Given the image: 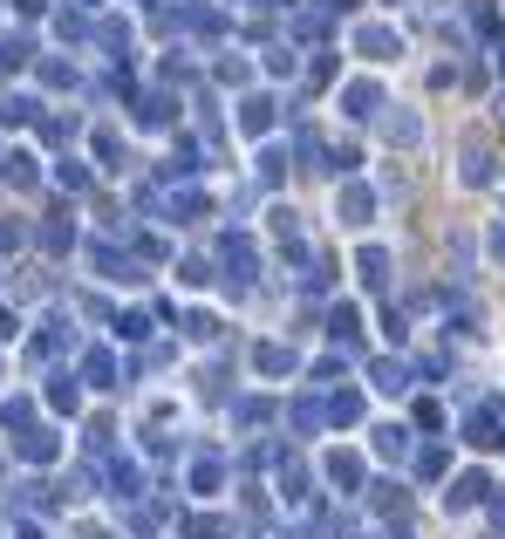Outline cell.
Here are the masks:
<instances>
[{
  "label": "cell",
  "instance_id": "obj_3",
  "mask_svg": "<svg viewBox=\"0 0 505 539\" xmlns=\"http://www.w3.org/2000/svg\"><path fill=\"white\" fill-rule=\"evenodd\" d=\"M369 103H376V89H369V82H355V89H349V116H369Z\"/></svg>",
  "mask_w": 505,
  "mask_h": 539
},
{
  "label": "cell",
  "instance_id": "obj_1",
  "mask_svg": "<svg viewBox=\"0 0 505 539\" xmlns=\"http://www.w3.org/2000/svg\"><path fill=\"white\" fill-rule=\"evenodd\" d=\"M362 55H389V48H396V35H389V28H362Z\"/></svg>",
  "mask_w": 505,
  "mask_h": 539
},
{
  "label": "cell",
  "instance_id": "obj_4",
  "mask_svg": "<svg viewBox=\"0 0 505 539\" xmlns=\"http://www.w3.org/2000/svg\"><path fill=\"white\" fill-rule=\"evenodd\" d=\"M321 7H335V14H342V7H355V0H321Z\"/></svg>",
  "mask_w": 505,
  "mask_h": 539
},
{
  "label": "cell",
  "instance_id": "obj_2",
  "mask_svg": "<svg viewBox=\"0 0 505 539\" xmlns=\"http://www.w3.org/2000/svg\"><path fill=\"white\" fill-rule=\"evenodd\" d=\"M267 116H273V103L267 96H253V103H246V130H267Z\"/></svg>",
  "mask_w": 505,
  "mask_h": 539
}]
</instances>
